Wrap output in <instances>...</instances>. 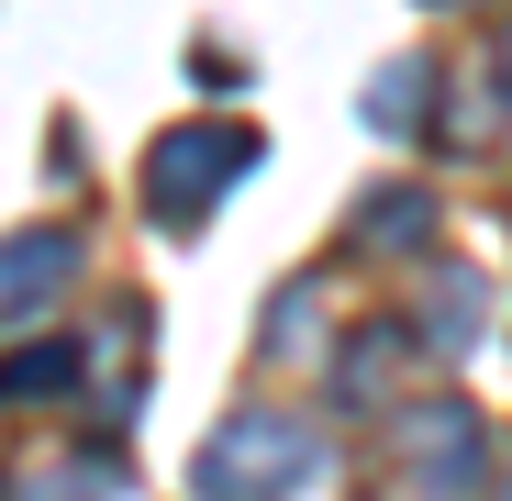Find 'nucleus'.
I'll list each match as a JSON object with an SVG mask.
<instances>
[{"mask_svg":"<svg viewBox=\"0 0 512 501\" xmlns=\"http://www.w3.org/2000/svg\"><path fill=\"white\" fill-rule=\"evenodd\" d=\"M67 279V234H23V245H0V301L12 290H56Z\"/></svg>","mask_w":512,"mask_h":501,"instance_id":"5","label":"nucleus"},{"mask_svg":"<svg viewBox=\"0 0 512 501\" xmlns=\"http://www.w3.org/2000/svg\"><path fill=\"white\" fill-rule=\"evenodd\" d=\"M501 78H512V23H501Z\"/></svg>","mask_w":512,"mask_h":501,"instance_id":"8","label":"nucleus"},{"mask_svg":"<svg viewBox=\"0 0 512 501\" xmlns=\"http://www.w3.org/2000/svg\"><path fill=\"white\" fill-rule=\"evenodd\" d=\"M368 123H390V134L423 123V67H390V78H379V90H368Z\"/></svg>","mask_w":512,"mask_h":501,"instance_id":"6","label":"nucleus"},{"mask_svg":"<svg viewBox=\"0 0 512 501\" xmlns=\"http://www.w3.org/2000/svg\"><path fill=\"white\" fill-rule=\"evenodd\" d=\"M245 156H256V145H245V134H212V123L167 134V145L145 156V201H156V223H201V201L234 190V167H245Z\"/></svg>","mask_w":512,"mask_h":501,"instance_id":"2","label":"nucleus"},{"mask_svg":"<svg viewBox=\"0 0 512 501\" xmlns=\"http://www.w3.org/2000/svg\"><path fill=\"white\" fill-rule=\"evenodd\" d=\"M67 379H78V357H67V346H45V357H12V368H0V390H12V401H23V390H67Z\"/></svg>","mask_w":512,"mask_h":501,"instance_id":"7","label":"nucleus"},{"mask_svg":"<svg viewBox=\"0 0 512 501\" xmlns=\"http://www.w3.org/2000/svg\"><path fill=\"white\" fill-rule=\"evenodd\" d=\"M479 424H468V412H423V424H412V468H423V490H468L479 479Z\"/></svg>","mask_w":512,"mask_h":501,"instance_id":"3","label":"nucleus"},{"mask_svg":"<svg viewBox=\"0 0 512 501\" xmlns=\"http://www.w3.org/2000/svg\"><path fill=\"white\" fill-rule=\"evenodd\" d=\"M290 479H312V435L301 424H234V435L201 446V501H268Z\"/></svg>","mask_w":512,"mask_h":501,"instance_id":"1","label":"nucleus"},{"mask_svg":"<svg viewBox=\"0 0 512 501\" xmlns=\"http://www.w3.org/2000/svg\"><path fill=\"white\" fill-rule=\"evenodd\" d=\"M479 312H490V290H479L468 268H446V279H435V357H468Z\"/></svg>","mask_w":512,"mask_h":501,"instance_id":"4","label":"nucleus"}]
</instances>
